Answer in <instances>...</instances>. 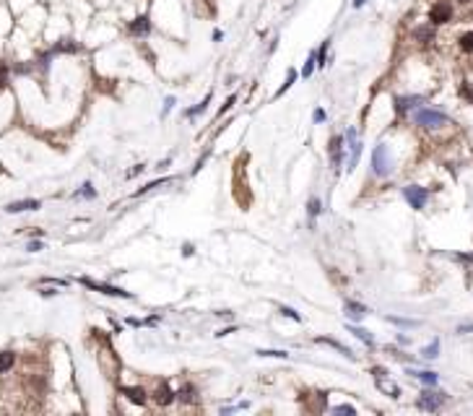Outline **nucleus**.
<instances>
[{
  "label": "nucleus",
  "instance_id": "31",
  "mask_svg": "<svg viewBox=\"0 0 473 416\" xmlns=\"http://www.w3.org/2000/svg\"><path fill=\"white\" fill-rule=\"evenodd\" d=\"M390 323H395V325H405V328H411V325H419L416 320H400V317H390Z\"/></svg>",
  "mask_w": 473,
  "mask_h": 416
},
{
  "label": "nucleus",
  "instance_id": "25",
  "mask_svg": "<svg viewBox=\"0 0 473 416\" xmlns=\"http://www.w3.org/2000/svg\"><path fill=\"white\" fill-rule=\"evenodd\" d=\"M318 341H320V343H328V346H333V348H338V351H341V354H346V357L351 354L346 346H341V343H338V341H333V338H318Z\"/></svg>",
  "mask_w": 473,
  "mask_h": 416
},
{
  "label": "nucleus",
  "instance_id": "8",
  "mask_svg": "<svg viewBox=\"0 0 473 416\" xmlns=\"http://www.w3.org/2000/svg\"><path fill=\"white\" fill-rule=\"evenodd\" d=\"M153 401L159 403V406H169V403L174 401V393L169 390V385H167V382H162L159 388L153 390Z\"/></svg>",
  "mask_w": 473,
  "mask_h": 416
},
{
  "label": "nucleus",
  "instance_id": "12",
  "mask_svg": "<svg viewBox=\"0 0 473 416\" xmlns=\"http://www.w3.org/2000/svg\"><path fill=\"white\" fill-rule=\"evenodd\" d=\"M346 315L351 320H362L367 315V307H364V304H359V302H346Z\"/></svg>",
  "mask_w": 473,
  "mask_h": 416
},
{
  "label": "nucleus",
  "instance_id": "34",
  "mask_svg": "<svg viewBox=\"0 0 473 416\" xmlns=\"http://www.w3.org/2000/svg\"><path fill=\"white\" fill-rule=\"evenodd\" d=\"M281 312H283V315H289L291 320H297V323H299V315H297L294 310H291V307H281Z\"/></svg>",
  "mask_w": 473,
  "mask_h": 416
},
{
  "label": "nucleus",
  "instance_id": "39",
  "mask_svg": "<svg viewBox=\"0 0 473 416\" xmlns=\"http://www.w3.org/2000/svg\"><path fill=\"white\" fill-rule=\"evenodd\" d=\"M172 107H174V99H172V97H169V99H167V107H164V115H167V112H169V109H172Z\"/></svg>",
  "mask_w": 473,
  "mask_h": 416
},
{
  "label": "nucleus",
  "instance_id": "38",
  "mask_svg": "<svg viewBox=\"0 0 473 416\" xmlns=\"http://www.w3.org/2000/svg\"><path fill=\"white\" fill-rule=\"evenodd\" d=\"M138 172H143V164H138V167H133V169L128 172V177H135V174H138Z\"/></svg>",
  "mask_w": 473,
  "mask_h": 416
},
{
  "label": "nucleus",
  "instance_id": "21",
  "mask_svg": "<svg viewBox=\"0 0 473 416\" xmlns=\"http://www.w3.org/2000/svg\"><path fill=\"white\" fill-rule=\"evenodd\" d=\"M458 42H460V50L463 52H473V31H465Z\"/></svg>",
  "mask_w": 473,
  "mask_h": 416
},
{
  "label": "nucleus",
  "instance_id": "5",
  "mask_svg": "<svg viewBox=\"0 0 473 416\" xmlns=\"http://www.w3.org/2000/svg\"><path fill=\"white\" fill-rule=\"evenodd\" d=\"M453 18V6L450 3H445V0H439V3H434L432 6V11H429V21L434 26H439V24H447V21Z\"/></svg>",
  "mask_w": 473,
  "mask_h": 416
},
{
  "label": "nucleus",
  "instance_id": "27",
  "mask_svg": "<svg viewBox=\"0 0 473 416\" xmlns=\"http://www.w3.org/2000/svg\"><path fill=\"white\" fill-rule=\"evenodd\" d=\"M76 195H81V198H94V195H97V190H94L91 185L86 182V185H83V187H81V190H78Z\"/></svg>",
  "mask_w": 473,
  "mask_h": 416
},
{
  "label": "nucleus",
  "instance_id": "18",
  "mask_svg": "<svg viewBox=\"0 0 473 416\" xmlns=\"http://www.w3.org/2000/svg\"><path fill=\"white\" fill-rule=\"evenodd\" d=\"M341 143H343V138H333L330 141V156H333V164H341Z\"/></svg>",
  "mask_w": 473,
  "mask_h": 416
},
{
  "label": "nucleus",
  "instance_id": "10",
  "mask_svg": "<svg viewBox=\"0 0 473 416\" xmlns=\"http://www.w3.org/2000/svg\"><path fill=\"white\" fill-rule=\"evenodd\" d=\"M122 396L130 403H135V406H143L146 403V390L143 388H122Z\"/></svg>",
  "mask_w": 473,
  "mask_h": 416
},
{
  "label": "nucleus",
  "instance_id": "14",
  "mask_svg": "<svg viewBox=\"0 0 473 416\" xmlns=\"http://www.w3.org/2000/svg\"><path fill=\"white\" fill-rule=\"evenodd\" d=\"M408 375H414L416 380H421L424 385H432V388H434L437 380H439V377H437V372H408Z\"/></svg>",
  "mask_w": 473,
  "mask_h": 416
},
{
  "label": "nucleus",
  "instance_id": "33",
  "mask_svg": "<svg viewBox=\"0 0 473 416\" xmlns=\"http://www.w3.org/2000/svg\"><path fill=\"white\" fill-rule=\"evenodd\" d=\"M6 78H8V65H6V62H0V86L6 83Z\"/></svg>",
  "mask_w": 473,
  "mask_h": 416
},
{
  "label": "nucleus",
  "instance_id": "17",
  "mask_svg": "<svg viewBox=\"0 0 473 416\" xmlns=\"http://www.w3.org/2000/svg\"><path fill=\"white\" fill-rule=\"evenodd\" d=\"M13 362H16V354L13 351H0V375L8 372L13 367Z\"/></svg>",
  "mask_w": 473,
  "mask_h": 416
},
{
  "label": "nucleus",
  "instance_id": "7",
  "mask_svg": "<svg viewBox=\"0 0 473 416\" xmlns=\"http://www.w3.org/2000/svg\"><path fill=\"white\" fill-rule=\"evenodd\" d=\"M39 206H42L39 201L29 198V201H13V203H8L6 211H8V213H21V211H37Z\"/></svg>",
  "mask_w": 473,
  "mask_h": 416
},
{
  "label": "nucleus",
  "instance_id": "13",
  "mask_svg": "<svg viewBox=\"0 0 473 416\" xmlns=\"http://www.w3.org/2000/svg\"><path fill=\"white\" fill-rule=\"evenodd\" d=\"M421 102V97H400V99H395V109L398 112H408L411 107H416Z\"/></svg>",
  "mask_w": 473,
  "mask_h": 416
},
{
  "label": "nucleus",
  "instance_id": "30",
  "mask_svg": "<svg viewBox=\"0 0 473 416\" xmlns=\"http://www.w3.org/2000/svg\"><path fill=\"white\" fill-rule=\"evenodd\" d=\"M260 357H278V359H286L289 354L286 351H265V348H263V351H258Z\"/></svg>",
  "mask_w": 473,
  "mask_h": 416
},
{
  "label": "nucleus",
  "instance_id": "32",
  "mask_svg": "<svg viewBox=\"0 0 473 416\" xmlns=\"http://www.w3.org/2000/svg\"><path fill=\"white\" fill-rule=\"evenodd\" d=\"M309 213H312V216H318V213H320V201H318V198H312V201H309Z\"/></svg>",
  "mask_w": 473,
  "mask_h": 416
},
{
  "label": "nucleus",
  "instance_id": "4",
  "mask_svg": "<svg viewBox=\"0 0 473 416\" xmlns=\"http://www.w3.org/2000/svg\"><path fill=\"white\" fill-rule=\"evenodd\" d=\"M81 283H83V286H88V289H94V292H99V294H109V297H122V299H130V297H133V294H130V292H125V289L109 286V283H97V281H91V278H81Z\"/></svg>",
  "mask_w": 473,
  "mask_h": 416
},
{
  "label": "nucleus",
  "instance_id": "16",
  "mask_svg": "<svg viewBox=\"0 0 473 416\" xmlns=\"http://www.w3.org/2000/svg\"><path fill=\"white\" fill-rule=\"evenodd\" d=\"M177 398L185 401V403H195V401H198V398H195V388H193V385H182V388H179V393H177Z\"/></svg>",
  "mask_w": 473,
  "mask_h": 416
},
{
  "label": "nucleus",
  "instance_id": "22",
  "mask_svg": "<svg viewBox=\"0 0 473 416\" xmlns=\"http://www.w3.org/2000/svg\"><path fill=\"white\" fill-rule=\"evenodd\" d=\"M208 102H211V94L203 99L198 107H193V109H187V117H195V115H200V112H206V107H208Z\"/></svg>",
  "mask_w": 473,
  "mask_h": 416
},
{
  "label": "nucleus",
  "instance_id": "20",
  "mask_svg": "<svg viewBox=\"0 0 473 416\" xmlns=\"http://www.w3.org/2000/svg\"><path fill=\"white\" fill-rule=\"evenodd\" d=\"M421 357H424V359H434V357H439V338H434L429 346H426L424 351H421Z\"/></svg>",
  "mask_w": 473,
  "mask_h": 416
},
{
  "label": "nucleus",
  "instance_id": "9",
  "mask_svg": "<svg viewBox=\"0 0 473 416\" xmlns=\"http://www.w3.org/2000/svg\"><path fill=\"white\" fill-rule=\"evenodd\" d=\"M372 372H374V380H377V388H380L382 393H388V396H393V398H398V396H400V388H398V385H393V382H388V380H382V375H380V372H377V367H374Z\"/></svg>",
  "mask_w": 473,
  "mask_h": 416
},
{
  "label": "nucleus",
  "instance_id": "11",
  "mask_svg": "<svg viewBox=\"0 0 473 416\" xmlns=\"http://www.w3.org/2000/svg\"><path fill=\"white\" fill-rule=\"evenodd\" d=\"M148 29H151V24H148V16H138L130 24V34H135V37H146L148 34Z\"/></svg>",
  "mask_w": 473,
  "mask_h": 416
},
{
  "label": "nucleus",
  "instance_id": "35",
  "mask_svg": "<svg viewBox=\"0 0 473 416\" xmlns=\"http://www.w3.org/2000/svg\"><path fill=\"white\" fill-rule=\"evenodd\" d=\"M26 250H29V252H39V250H42V242H39V239H34V242H29Z\"/></svg>",
  "mask_w": 473,
  "mask_h": 416
},
{
  "label": "nucleus",
  "instance_id": "24",
  "mask_svg": "<svg viewBox=\"0 0 473 416\" xmlns=\"http://www.w3.org/2000/svg\"><path fill=\"white\" fill-rule=\"evenodd\" d=\"M172 177H164V180H153V182H148L146 187H141V190H135V195H141V193H148V190H153V187H162V185H167Z\"/></svg>",
  "mask_w": 473,
  "mask_h": 416
},
{
  "label": "nucleus",
  "instance_id": "2",
  "mask_svg": "<svg viewBox=\"0 0 473 416\" xmlns=\"http://www.w3.org/2000/svg\"><path fill=\"white\" fill-rule=\"evenodd\" d=\"M445 403V393H437V390H424L419 396V408L421 411H439Z\"/></svg>",
  "mask_w": 473,
  "mask_h": 416
},
{
  "label": "nucleus",
  "instance_id": "19",
  "mask_svg": "<svg viewBox=\"0 0 473 416\" xmlns=\"http://www.w3.org/2000/svg\"><path fill=\"white\" fill-rule=\"evenodd\" d=\"M432 26H434V24L416 29V31H414V37H416V39H421V42H432V39H434V29H432Z\"/></svg>",
  "mask_w": 473,
  "mask_h": 416
},
{
  "label": "nucleus",
  "instance_id": "37",
  "mask_svg": "<svg viewBox=\"0 0 473 416\" xmlns=\"http://www.w3.org/2000/svg\"><path fill=\"white\" fill-rule=\"evenodd\" d=\"M325 120V112L323 109H314V122H323Z\"/></svg>",
  "mask_w": 473,
  "mask_h": 416
},
{
  "label": "nucleus",
  "instance_id": "15",
  "mask_svg": "<svg viewBox=\"0 0 473 416\" xmlns=\"http://www.w3.org/2000/svg\"><path fill=\"white\" fill-rule=\"evenodd\" d=\"M349 333H354L359 341H364L367 346H374V338H372V336L364 331V328H359V325H349Z\"/></svg>",
  "mask_w": 473,
  "mask_h": 416
},
{
  "label": "nucleus",
  "instance_id": "1",
  "mask_svg": "<svg viewBox=\"0 0 473 416\" xmlns=\"http://www.w3.org/2000/svg\"><path fill=\"white\" fill-rule=\"evenodd\" d=\"M414 122L421 125V127H442L447 125V115L439 112V109H419V112L414 115Z\"/></svg>",
  "mask_w": 473,
  "mask_h": 416
},
{
  "label": "nucleus",
  "instance_id": "36",
  "mask_svg": "<svg viewBox=\"0 0 473 416\" xmlns=\"http://www.w3.org/2000/svg\"><path fill=\"white\" fill-rule=\"evenodd\" d=\"M458 333H473V323H465V325H460V328H458Z\"/></svg>",
  "mask_w": 473,
  "mask_h": 416
},
{
  "label": "nucleus",
  "instance_id": "40",
  "mask_svg": "<svg viewBox=\"0 0 473 416\" xmlns=\"http://www.w3.org/2000/svg\"><path fill=\"white\" fill-rule=\"evenodd\" d=\"M354 6H356V8H362V6H364V0H354Z\"/></svg>",
  "mask_w": 473,
  "mask_h": 416
},
{
  "label": "nucleus",
  "instance_id": "3",
  "mask_svg": "<svg viewBox=\"0 0 473 416\" xmlns=\"http://www.w3.org/2000/svg\"><path fill=\"white\" fill-rule=\"evenodd\" d=\"M403 195H405V201L411 203V208H424L426 206V198H429V190L426 187H419V185H408V187H403Z\"/></svg>",
  "mask_w": 473,
  "mask_h": 416
},
{
  "label": "nucleus",
  "instance_id": "26",
  "mask_svg": "<svg viewBox=\"0 0 473 416\" xmlns=\"http://www.w3.org/2000/svg\"><path fill=\"white\" fill-rule=\"evenodd\" d=\"M314 62H318V55H312L307 62H304V68H302V76L307 78V76H312V71H314Z\"/></svg>",
  "mask_w": 473,
  "mask_h": 416
},
{
  "label": "nucleus",
  "instance_id": "6",
  "mask_svg": "<svg viewBox=\"0 0 473 416\" xmlns=\"http://www.w3.org/2000/svg\"><path fill=\"white\" fill-rule=\"evenodd\" d=\"M372 164H374V174H380V177H385V174L390 172L388 148H385V146H377V148H374V154H372Z\"/></svg>",
  "mask_w": 473,
  "mask_h": 416
},
{
  "label": "nucleus",
  "instance_id": "28",
  "mask_svg": "<svg viewBox=\"0 0 473 416\" xmlns=\"http://www.w3.org/2000/svg\"><path fill=\"white\" fill-rule=\"evenodd\" d=\"M335 413H349V416H354V413H356V408H354V406H349V403H341V406H335Z\"/></svg>",
  "mask_w": 473,
  "mask_h": 416
},
{
  "label": "nucleus",
  "instance_id": "23",
  "mask_svg": "<svg viewBox=\"0 0 473 416\" xmlns=\"http://www.w3.org/2000/svg\"><path fill=\"white\" fill-rule=\"evenodd\" d=\"M76 50H78V45H73L71 39H62L60 45L55 47V52H76Z\"/></svg>",
  "mask_w": 473,
  "mask_h": 416
},
{
  "label": "nucleus",
  "instance_id": "29",
  "mask_svg": "<svg viewBox=\"0 0 473 416\" xmlns=\"http://www.w3.org/2000/svg\"><path fill=\"white\" fill-rule=\"evenodd\" d=\"M294 78H297V71H289V78H286V83L281 86V91H278V97H281V94H283V91L289 89V86H291V83H294Z\"/></svg>",
  "mask_w": 473,
  "mask_h": 416
}]
</instances>
